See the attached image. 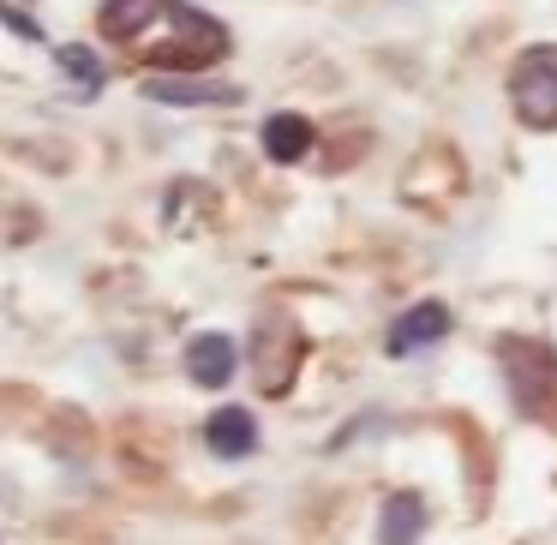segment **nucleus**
<instances>
[{"mask_svg":"<svg viewBox=\"0 0 557 545\" xmlns=\"http://www.w3.org/2000/svg\"><path fill=\"white\" fill-rule=\"evenodd\" d=\"M138 49H150L145 66H162V78H186V73H205V66H216L228 54V25L210 18L205 7H193V0H169L162 25Z\"/></svg>","mask_w":557,"mask_h":545,"instance_id":"1","label":"nucleus"},{"mask_svg":"<svg viewBox=\"0 0 557 545\" xmlns=\"http://www.w3.org/2000/svg\"><path fill=\"white\" fill-rule=\"evenodd\" d=\"M497 360H504L516 408L528 420H557V354L533 336H504L497 342Z\"/></svg>","mask_w":557,"mask_h":545,"instance_id":"2","label":"nucleus"},{"mask_svg":"<svg viewBox=\"0 0 557 545\" xmlns=\"http://www.w3.org/2000/svg\"><path fill=\"white\" fill-rule=\"evenodd\" d=\"M509 102H516L521 126L552 133L557 126V42H528L509 66Z\"/></svg>","mask_w":557,"mask_h":545,"instance_id":"3","label":"nucleus"},{"mask_svg":"<svg viewBox=\"0 0 557 545\" xmlns=\"http://www.w3.org/2000/svg\"><path fill=\"white\" fill-rule=\"evenodd\" d=\"M449 306L444 300H420V306H408V312L389 324V336H384V348H389V360H408V354H425V348H437V342L449 336Z\"/></svg>","mask_w":557,"mask_h":545,"instance_id":"4","label":"nucleus"},{"mask_svg":"<svg viewBox=\"0 0 557 545\" xmlns=\"http://www.w3.org/2000/svg\"><path fill=\"white\" fill-rule=\"evenodd\" d=\"M145 97L150 102H169V109H228V102H240L246 90L240 85H222V78H162L150 73L145 78Z\"/></svg>","mask_w":557,"mask_h":545,"instance_id":"5","label":"nucleus"},{"mask_svg":"<svg viewBox=\"0 0 557 545\" xmlns=\"http://www.w3.org/2000/svg\"><path fill=\"white\" fill-rule=\"evenodd\" d=\"M234 372H240V348H234V336H222V330H198V336L186 342V377H193L198 389L234 384Z\"/></svg>","mask_w":557,"mask_h":545,"instance_id":"6","label":"nucleus"},{"mask_svg":"<svg viewBox=\"0 0 557 545\" xmlns=\"http://www.w3.org/2000/svg\"><path fill=\"white\" fill-rule=\"evenodd\" d=\"M162 13H169V0H102L97 30L109 42H121V49H138V42L162 25Z\"/></svg>","mask_w":557,"mask_h":545,"instance_id":"7","label":"nucleus"},{"mask_svg":"<svg viewBox=\"0 0 557 545\" xmlns=\"http://www.w3.org/2000/svg\"><path fill=\"white\" fill-rule=\"evenodd\" d=\"M54 73H61L66 97H78V102H97L102 85H109V66L97 61L90 42H61V49H54Z\"/></svg>","mask_w":557,"mask_h":545,"instance_id":"8","label":"nucleus"},{"mask_svg":"<svg viewBox=\"0 0 557 545\" xmlns=\"http://www.w3.org/2000/svg\"><path fill=\"white\" fill-rule=\"evenodd\" d=\"M205 444L216 449L222 461H246L258 449V420L246 408H216L205 420Z\"/></svg>","mask_w":557,"mask_h":545,"instance_id":"9","label":"nucleus"},{"mask_svg":"<svg viewBox=\"0 0 557 545\" xmlns=\"http://www.w3.org/2000/svg\"><path fill=\"white\" fill-rule=\"evenodd\" d=\"M425 533V497L420 492H389L377 509V545H420Z\"/></svg>","mask_w":557,"mask_h":545,"instance_id":"10","label":"nucleus"},{"mask_svg":"<svg viewBox=\"0 0 557 545\" xmlns=\"http://www.w3.org/2000/svg\"><path fill=\"white\" fill-rule=\"evenodd\" d=\"M264 157L270 162H306V150H312V121H306V114H294V109H282V114H270L264 121Z\"/></svg>","mask_w":557,"mask_h":545,"instance_id":"11","label":"nucleus"},{"mask_svg":"<svg viewBox=\"0 0 557 545\" xmlns=\"http://www.w3.org/2000/svg\"><path fill=\"white\" fill-rule=\"evenodd\" d=\"M0 25L25 42H42V18H30V7H18V0H0Z\"/></svg>","mask_w":557,"mask_h":545,"instance_id":"12","label":"nucleus"}]
</instances>
